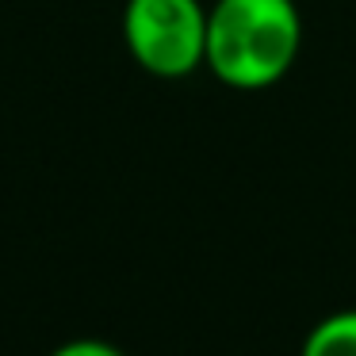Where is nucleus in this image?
<instances>
[{
    "mask_svg": "<svg viewBox=\"0 0 356 356\" xmlns=\"http://www.w3.org/2000/svg\"><path fill=\"white\" fill-rule=\"evenodd\" d=\"M50 356H123L115 345L108 341H96V337H81V341H65L62 348H54Z\"/></svg>",
    "mask_w": 356,
    "mask_h": 356,
    "instance_id": "4",
    "label": "nucleus"
},
{
    "mask_svg": "<svg viewBox=\"0 0 356 356\" xmlns=\"http://www.w3.org/2000/svg\"><path fill=\"white\" fill-rule=\"evenodd\" d=\"M302 356H356V310L330 314L310 330Z\"/></svg>",
    "mask_w": 356,
    "mask_h": 356,
    "instance_id": "3",
    "label": "nucleus"
},
{
    "mask_svg": "<svg viewBox=\"0 0 356 356\" xmlns=\"http://www.w3.org/2000/svg\"><path fill=\"white\" fill-rule=\"evenodd\" d=\"M123 39L154 77H188L207 62V12L200 0H127Z\"/></svg>",
    "mask_w": 356,
    "mask_h": 356,
    "instance_id": "2",
    "label": "nucleus"
},
{
    "mask_svg": "<svg viewBox=\"0 0 356 356\" xmlns=\"http://www.w3.org/2000/svg\"><path fill=\"white\" fill-rule=\"evenodd\" d=\"M302 19L295 0H218L207 12V70L230 88H268L295 65Z\"/></svg>",
    "mask_w": 356,
    "mask_h": 356,
    "instance_id": "1",
    "label": "nucleus"
}]
</instances>
